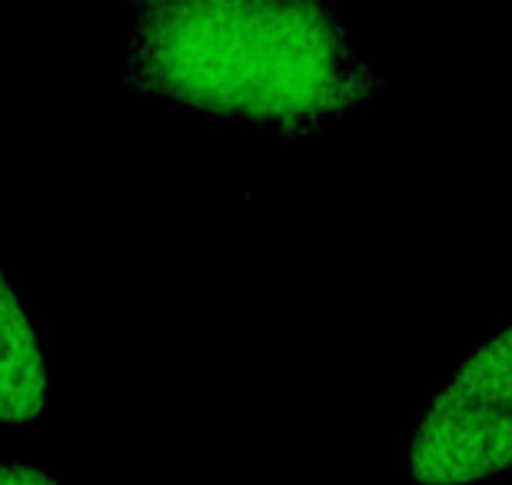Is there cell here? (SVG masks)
<instances>
[{
  "label": "cell",
  "instance_id": "obj_4",
  "mask_svg": "<svg viewBox=\"0 0 512 485\" xmlns=\"http://www.w3.org/2000/svg\"><path fill=\"white\" fill-rule=\"evenodd\" d=\"M0 485H60V482L34 466H24V462L0 459Z\"/></svg>",
  "mask_w": 512,
  "mask_h": 485
},
{
  "label": "cell",
  "instance_id": "obj_1",
  "mask_svg": "<svg viewBox=\"0 0 512 485\" xmlns=\"http://www.w3.org/2000/svg\"><path fill=\"white\" fill-rule=\"evenodd\" d=\"M124 80L283 137L350 117L383 87L336 10L253 0L143 4Z\"/></svg>",
  "mask_w": 512,
  "mask_h": 485
},
{
  "label": "cell",
  "instance_id": "obj_3",
  "mask_svg": "<svg viewBox=\"0 0 512 485\" xmlns=\"http://www.w3.org/2000/svg\"><path fill=\"white\" fill-rule=\"evenodd\" d=\"M47 399L50 383L37 329L0 270V422H34L44 416Z\"/></svg>",
  "mask_w": 512,
  "mask_h": 485
},
{
  "label": "cell",
  "instance_id": "obj_2",
  "mask_svg": "<svg viewBox=\"0 0 512 485\" xmlns=\"http://www.w3.org/2000/svg\"><path fill=\"white\" fill-rule=\"evenodd\" d=\"M512 339L499 329L459 366L409 442L423 485H463L506 472L512 456Z\"/></svg>",
  "mask_w": 512,
  "mask_h": 485
}]
</instances>
